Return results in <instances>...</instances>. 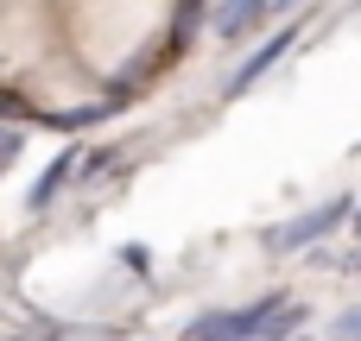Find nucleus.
<instances>
[{
	"mask_svg": "<svg viewBox=\"0 0 361 341\" xmlns=\"http://www.w3.org/2000/svg\"><path fill=\"white\" fill-rule=\"evenodd\" d=\"M279 304H286V291H267L260 304H235V310H203V316L184 329V341H254V329H260Z\"/></svg>",
	"mask_w": 361,
	"mask_h": 341,
	"instance_id": "1",
	"label": "nucleus"
},
{
	"mask_svg": "<svg viewBox=\"0 0 361 341\" xmlns=\"http://www.w3.org/2000/svg\"><path fill=\"white\" fill-rule=\"evenodd\" d=\"M355 215V202L349 196H324V202H311L305 215H292V221H279L273 234H267V247L273 253H298V247H311V240H324L330 228H343Z\"/></svg>",
	"mask_w": 361,
	"mask_h": 341,
	"instance_id": "2",
	"label": "nucleus"
},
{
	"mask_svg": "<svg viewBox=\"0 0 361 341\" xmlns=\"http://www.w3.org/2000/svg\"><path fill=\"white\" fill-rule=\"evenodd\" d=\"M298 32H305V25H279V32H267V44H260V51H254V57H247V63L235 70L228 95H247V89H254L260 76H273V63H279V57H286V51L298 44Z\"/></svg>",
	"mask_w": 361,
	"mask_h": 341,
	"instance_id": "3",
	"label": "nucleus"
},
{
	"mask_svg": "<svg viewBox=\"0 0 361 341\" xmlns=\"http://www.w3.org/2000/svg\"><path fill=\"white\" fill-rule=\"evenodd\" d=\"M203 19H209V32H216V38H247L254 25H267V19H273V6H260V0H235V6H209Z\"/></svg>",
	"mask_w": 361,
	"mask_h": 341,
	"instance_id": "4",
	"label": "nucleus"
},
{
	"mask_svg": "<svg viewBox=\"0 0 361 341\" xmlns=\"http://www.w3.org/2000/svg\"><path fill=\"white\" fill-rule=\"evenodd\" d=\"M70 171H76V146H70V152H57V158L44 165V177L32 184V196H25V209H51V196H57V190L70 184Z\"/></svg>",
	"mask_w": 361,
	"mask_h": 341,
	"instance_id": "5",
	"label": "nucleus"
},
{
	"mask_svg": "<svg viewBox=\"0 0 361 341\" xmlns=\"http://www.w3.org/2000/svg\"><path fill=\"white\" fill-rule=\"evenodd\" d=\"M292 329H305V304H292V297H286V304H279V310L254 329V341H286Z\"/></svg>",
	"mask_w": 361,
	"mask_h": 341,
	"instance_id": "6",
	"label": "nucleus"
},
{
	"mask_svg": "<svg viewBox=\"0 0 361 341\" xmlns=\"http://www.w3.org/2000/svg\"><path fill=\"white\" fill-rule=\"evenodd\" d=\"M330 341H361V304H349V310L330 323Z\"/></svg>",
	"mask_w": 361,
	"mask_h": 341,
	"instance_id": "7",
	"label": "nucleus"
},
{
	"mask_svg": "<svg viewBox=\"0 0 361 341\" xmlns=\"http://www.w3.org/2000/svg\"><path fill=\"white\" fill-rule=\"evenodd\" d=\"M6 341H57V335H6Z\"/></svg>",
	"mask_w": 361,
	"mask_h": 341,
	"instance_id": "8",
	"label": "nucleus"
},
{
	"mask_svg": "<svg viewBox=\"0 0 361 341\" xmlns=\"http://www.w3.org/2000/svg\"><path fill=\"white\" fill-rule=\"evenodd\" d=\"M355 234H361V202H355Z\"/></svg>",
	"mask_w": 361,
	"mask_h": 341,
	"instance_id": "9",
	"label": "nucleus"
},
{
	"mask_svg": "<svg viewBox=\"0 0 361 341\" xmlns=\"http://www.w3.org/2000/svg\"><path fill=\"white\" fill-rule=\"evenodd\" d=\"M355 158H361V139H355Z\"/></svg>",
	"mask_w": 361,
	"mask_h": 341,
	"instance_id": "10",
	"label": "nucleus"
}]
</instances>
